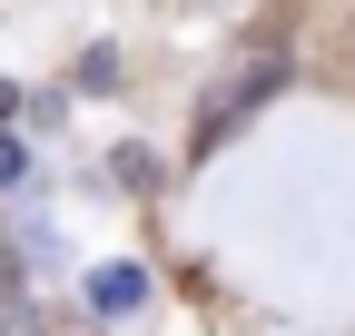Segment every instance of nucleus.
<instances>
[{
	"instance_id": "1",
	"label": "nucleus",
	"mask_w": 355,
	"mask_h": 336,
	"mask_svg": "<svg viewBox=\"0 0 355 336\" xmlns=\"http://www.w3.org/2000/svg\"><path fill=\"white\" fill-rule=\"evenodd\" d=\"M266 90H277V60H257V69H237V79H217V90H207V109H198V139H217V129H227L237 109H257Z\"/></svg>"
},
{
	"instance_id": "2",
	"label": "nucleus",
	"mask_w": 355,
	"mask_h": 336,
	"mask_svg": "<svg viewBox=\"0 0 355 336\" xmlns=\"http://www.w3.org/2000/svg\"><path fill=\"white\" fill-rule=\"evenodd\" d=\"M139 297H148V277H139V267H128V258H119V267H99V277H89V307H99V317H139Z\"/></svg>"
},
{
	"instance_id": "3",
	"label": "nucleus",
	"mask_w": 355,
	"mask_h": 336,
	"mask_svg": "<svg viewBox=\"0 0 355 336\" xmlns=\"http://www.w3.org/2000/svg\"><path fill=\"white\" fill-rule=\"evenodd\" d=\"M0 336H40V307L30 297H0Z\"/></svg>"
},
{
	"instance_id": "4",
	"label": "nucleus",
	"mask_w": 355,
	"mask_h": 336,
	"mask_svg": "<svg viewBox=\"0 0 355 336\" xmlns=\"http://www.w3.org/2000/svg\"><path fill=\"white\" fill-rule=\"evenodd\" d=\"M20 178H30V149H20V139H0V188H20Z\"/></svg>"
},
{
	"instance_id": "5",
	"label": "nucleus",
	"mask_w": 355,
	"mask_h": 336,
	"mask_svg": "<svg viewBox=\"0 0 355 336\" xmlns=\"http://www.w3.org/2000/svg\"><path fill=\"white\" fill-rule=\"evenodd\" d=\"M10 109H20V90H10V79H0V119H10Z\"/></svg>"
}]
</instances>
